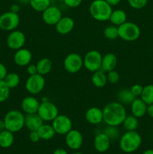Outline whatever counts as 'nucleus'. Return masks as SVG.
Listing matches in <instances>:
<instances>
[{
	"mask_svg": "<svg viewBox=\"0 0 153 154\" xmlns=\"http://www.w3.org/2000/svg\"><path fill=\"white\" fill-rule=\"evenodd\" d=\"M109 20L110 21L112 25L118 26L122 25L127 21V14H126L125 11H123L122 9L112 10Z\"/></svg>",
	"mask_w": 153,
	"mask_h": 154,
	"instance_id": "5701e85b",
	"label": "nucleus"
},
{
	"mask_svg": "<svg viewBox=\"0 0 153 154\" xmlns=\"http://www.w3.org/2000/svg\"><path fill=\"white\" fill-rule=\"evenodd\" d=\"M8 74V70L3 63H0V81L4 80Z\"/></svg>",
	"mask_w": 153,
	"mask_h": 154,
	"instance_id": "79ce46f5",
	"label": "nucleus"
},
{
	"mask_svg": "<svg viewBox=\"0 0 153 154\" xmlns=\"http://www.w3.org/2000/svg\"><path fill=\"white\" fill-rule=\"evenodd\" d=\"M83 66V58L76 53H70L64 60V68L68 73L79 72Z\"/></svg>",
	"mask_w": 153,
	"mask_h": 154,
	"instance_id": "9d476101",
	"label": "nucleus"
},
{
	"mask_svg": "<svg viewBox=\"0 0 153 154\" xmlns=\"http://www.w3.org/2000/svg\"><path fill=\"white\" fill-rule=\"evenodd\" d=\"M142 142V137L136 130L127 131L120 137L119 147L122 151L131 153L140 148Z\"/></svg>",
	"mask_w": 153,
	"mask_h": 154,
	"instance_id": "f03ea898",
	"label": "nucleus"
},
{
	"mask_svg": "<svg viewBox=\"0 0 153 154\" xmlns=\"http://www.w3.org/2000/svg\"><path fill=\"white\" fill-rule=\"evenodd\" d=\"M146 114L149 116L150 117L153 118V104H151V105H148L147 106V111Z\"/></svg>",
	"mask_w": 153,
	"mask_h": 154,
	"instance_id": "37998d69",
	"label": "nucleus"
},
{
	"mask_svg": "<svg viewBox=\"0 0 153 154\" xmlns=\"http://www.w3.org/2000/svg\"><path fill=\"white\" fill-rule=\"evenodd\" d=\"M92 83L94 87L98 88H101L104 87L107 83L106 72L102 71L101 69L93 72V75L92 76Z\"/></svg>",
	"mask_w": 153,
	"mask_h": 154,
	"instance_id": "bb28decb",
	"label": "nucleus"
},
{
	"mask_svg": "<svg viewBox=\"0 0 153 154\" xmlns=\"http://www.w3.org/2000/svg\"><path fill=\"white\" fill-rule=\"evenodd\" d=\"M44 122L37 113L26 114L25 116V126L29 131H37Z\"/></svg>",
	"mask_w": 153,
	"mask_h": 154,
	"instance_id": "412c9836",
	"label": "nucleus"
},
{
	"mask_svg": "<svg viewBox=\"0 0 153 154\" xmlns=\"http://www.w3.org/2000/svg\"><path fill=\"white\" fill-rule=\"evenodd\" d=\"M110 141L111 140L104 132H100L97 134L93 141L94 150L98 153L106 152L110 147Z\"/></svg>",
	"mask_w": 153,
	"mask_h": 154,
	"instance_id": "dca6fc26",
	"label": "nucleus"
},
{
	"mask_svg": "<svg viewBox=\"0 0 153 154\" xmlns=\"http://www.w3.org/2000/svg\"><path fill=\"white\" fill-rule=\"evenodd\" d=\"M64 3L66 6L70 8H74L80 6L82 3V0H64Z\"/></svg>",
	"mask_w": 153,
	"mask_h": 154,
	"instance_id": "58836bf2",
	"label": "nucleus"
},
{
	"mask_svg": "<svg viewBox=\"0 0 153 154\" xmlns=\"http://www.w3.org/2000/svg\"><path fill=\"white\" fill-rule=\"evenodd\" d=\"M52 154H68L67 150H65L63 148H57L53 151Z\"/></svg>",
	"mask_w": 153,
	"mask_h": 154,
	"instance_id": "49530a36",
	"label": "nucleus"
},
{
	"mask_svg": "<svg viewBox=\"0 0 153 154\" xmlns=\"http://www.w3.org/2000/svg\"><path fill=\"white\" fill-rule=\"evenodd\" d=\"M104 1H106L110 5H111L112 7V6H116L119 4L121 0H104Z\"/></svg>",
	"mask_w": 153,
	"mask_h": 154,
	"instance_id": "c03bdc74",
	"label": "nucleus"
},
{
	"mask_svg": "<svg viewBox=\"0 0 153 154\" xmlns=\"http://www.w3.org/2000/svg\"><path fill=\"white\" fill-rule=\"evenodd\" d=\"M45 87V78L43 75L37 73L29 75L25 84V88L28 93L36 95L40 93Z\"/></svg>",
	"mask_w": 153,
	"mask_h": 154,
	"instance_id": "1a4fd4ad",
	"label": "nucleus"
},
{
	"mask_svg": "<svg viewBox=\"0 0 153 154\" xmlns=\"http://www.w3.org/2000/svg\"><path fill=\"white\" fill-rule=\"evenodd\" d=\"M106 78H107V82H109L111 84H116L119 81V74L115 70L110 71L106 72Z\"/></svg>",
	"mask_w": 153,
	"mask_h": 154,
	"instance_id": "e433bc0d",
	"label": "nucleus"
},
{
	"mask_svg": "<svg viewBox=\"0 0 153 154\" xmlns=\"http://www.w3.org/2000/svg\"><path fill=\"white\" fill-rule=\"evenodd\" d=\"M118 60L115 54L112 53L106 54L102 57L101 61V70L104 72H108L110 71L114 70L116 66Z\"/></svg>",
	"mask_w": 153,
	"mask_h": 154,
	"instance_id": "4be33fe9",
	"label": "nucleus"
},
{
	"mask_svg": "<svg viewBox=\"0 0 153 154\" xmlns=\"http://www.w3.org/2000/svg\"><path fill=\"white\" fill-rule=\"evenodd\" d=\"M122 125L127 131H135L139 126L138 118L133 114L127 115Z\"/></svg>",
	"mask_w": 153,
	"mask_h": 154,
	"instance_id": "c85d7f7f",
	"label": "nucleus"
},
{
	"mask_svg": "<svg viewBox=\"0 0 153 154\" xmlns=\"http://www.w3.org/2000/svg\"><path fill=\"white\" fill-rule=\"evenodd\" d=\"M118 37L125 42H131L137 40L140 36V29L133 22H124L118 26Z\"/></svg>",
	"mask_w": 153,
	"mask_h": 154,
	"instance_id": "39448f33",
	"label": "nucleus"
},
{
	"mask_svg": "<svg viewBox=\"0 0 153 154\" xmlns=\"http://www.w3.org/2000/svg\"><path fill=\"white\" fill-rule=\"evenodd\" d=\"M62 17V12L58 7L50 5L42 12L44 22L49 26H55Z\"/></svg>",
	"mask_w": 153,
	"mask_h": 154,
	"instance_id": "4468645a",
	"label": "nucleus"
},
{
	"mask_svg": "<svg viewBox=\"0 0 153 154\" xmlns=\"http://www.w3.org/2000/svg\"><path fill=\"white\" fill-rule=\"evenodd\" d=\"M134 95L131 93L130 89H122L117 93V100L122 105H130L136 99Z\"/></svg>",
	"mask_w": 153,
	"mask_h": 154,
	"instance_id": "a878e982",
	"label": "nucleus"
},
{
	"mask_svg": "<svg viewBox=\"0 0 153 154\" xmlns=\"http://www.w3.org/2000/svg\"><path fill=\"white\" fill-rule=\"evenodd\" d=\"M36 66H37L38 73L44 76L48 75L52 70V62L49 58H42L38 60Z\"/></svg>",
	"mask_w": 153,
	"mask_h": 154,
	"instance_id": "cd10ccee",
	"label": "nucleus"
},
{
	"mask_svg": "<svg viewBox=\"0 0 153 154\" xmlns=\"http://www.w3.org/2000/svg\"><path fill=\"white\" fill-rule=\"evenodd\" d=\"M4 129H5V125H4V120L0 119V132L4 130Z\"/></svg>",
	"mask_w": 153,
	"mask_h": 154,
	"instance_id": "de8ad7c7",
	"label": "nucleus"
},
{
	"mask_svg": "<svg viewBox=\"0 0 153 154\" xmlns=\"http://www.w3.org/2000/svg\"><path fill=\"white\" fill-rule=\"evenodd\" d=\"M103 111V121L106 126H119L127 116L124 105L117 102L106 104Z\"/></svg>",
	"mask_w": 153,
	"mask_h": 154,
	"instance_id": "f257e3e1",
	"label": "nucleus"
},
{
	"mask_svg": "<svg viewBox=\"0 0 153 154\" xmlns=\"http://www.w3.org/2000/svg\"><path fill=\"white\" fill-rule=\"evenodd\" d=\"M37 131L40 139L44 141H49L52 139L56 134L52 125L45 124V123H43Z\"/></svg>",
	"mask_w": 153,
	"mask_h": 154,
	"instance_id": "b1692460",
	"label": "nucleus"
},
{
	"mask_svg": "<svg viewBox=\"0 0 153 154\" xmlns=\"http://www.w3.org/2000/svg\"><path fill=\"white\" fill-rule=\"evenodd\" d=\"M29 5L33 10L38 12H43L51 5L50 0H30Z\"/></svg>",
	"mask_w": 153,
	"mask_h": 154,
	"instance_id": "c756f323",
	"label": "nucleus"
},
{
	"mask_svg": "<svg viewBox=\"0 0 153 154\" xmlns=\"http://www.w3.org/2000/svg\"><path fill=\"white\" fill-rule=\"evenodd\" d=\"M4 121L5 129L15 133L25 126V116L18 110H10L6 113Z\"/></svg>",
	"mask_w": 153,
	"mask_h": 154,
	"instance_id": "20e7f679",
	"label": "nucleus"
},
{
	"mask_svg": "<svg viewBox=\"0 0 153 154\" xmlns=\"http://www.w3.org/2000/svg\"><path fill=\"white\" fill-rule=\"evenodd\" d=\"M26 43V36L20 30L15 29L10 32L7 37V45L10 49L17 51L23 48Z\"/></svg>",
	"mask_w": 153,
	"mask_h": 154,
	"instance_id": "ddd939ff",
	"label": "nucleus"
},
{
	"mask_svg": "<svg viewBox=\"0 0 153 154\" xmlns=\"http://www.w3.org/2000/svg\"><path fill=\"white\" fill-rule=\"evenodd\" d=\"M148 105L142 100L141 98L136 97L130 104V111L132 114L137 118L144 117L146 114Z\"/></svg>",
	"mask_w": 153,
	"mask_h": 154,
	"instance_id": "aec40b11",
	"label": "nucleus"
},
{
	"mask_svg": "<svg viewBox=\"0 0 153 154\" xmlns=\"http://www.w3.org/2000/svg\"><path fill=\"white\" fill-rule=\"evenodd\" d=\"M37 114L44 122H50L58 115V109L52 102L43 101L40 103Z\"/></svg>",
	"mask_w": 153,
	"mask_h": 154,
	"instance_id": "0eeeda50",
	"label": "nucleus"
},
{
	"mask_svg": "<svg viewBox=\"0 0 153 154\" xmlns=\"http://www.w3.org/2000/svg\"><path fill=\"white\" fill-rule=\"evenodd\" d=\"M102 57L100 53L96 50L88 51L83 57V66L92 73L100 70L101 69Z\"/></svg>",
	"mask_w": 153,
	"mask_h": 154,
	"instance_id": "423d86ee",
	"label": "nucleus"
},
{
	"mask_svg": "<svg viewBox=\"0 0 153 154\" xmlns=\"http://www.w3.org/2000/svg\"><path fill=\"white\" fill-rule=\"evenodd\" d=\"M51 125L53 127L56 133L60 135H65L73 128V123L70 118L64 114H58L52 120Z\"/></svg>",
	"mask_w": 153,
	"mask_h": 154,
	"instance_id": "9b49d317",
	"label": "nucleus"
},
{
	"mask_svg": "<svg viewBox=\"0 0 153 154\" xmlns=\"http://www.w3.org/2000/svg\"><path fill=\"white\" fill-rule=\"evenodd\" d=\"M14 141V136L13 132L4 129L0 132V147L7 149L11 147Z\"/></svg>",
	"mask_w": 153,
	"mask_h": 154,
	"instance_id": "393cba45",
	"label": "nucleus"
},
{
	"mask_svg": "<svg viewBox=\"0 0 153 154\" xmlns=\"http://www.w3.org/2000/svg\"><path fill=\"white\" fill-rule=\"evenodd\" d=\"M142 89H143V87L141 84H136L132 86L130 90L131 93L134 95L135 97H139V96L140 97L141 94H142Z\"/></svg>",
	"mask_w": 153,
	"mask_h": 154,
	"instance_id": "4c0bfd02",
	"label": "nucleus"
},
{
	"mask_svg": "<svg viewBox=\"0 0 153 154\" xmlns=\"http://www.w3.org/2000/svg\"><path fill=\"white\" fill-rule=\"evenodd\" d=\"M40 103L34 96H26L21 102V109L26 114H35L38 112Z\"/></svg>",
	"mask_w": 153,
	"mask_h": 154,
	"instance_id": "f3484780",
	"label": "nucleus"
},
{
	"mask_svg": "<svg viewBox=\"0 0 153 154\" xmlns=\"http://www.w3.org/2000/svg\"><path fill=\"white\" fill-rule=\"evenodd\" d=\"M140 98L147 105L153 104V84L143 87Z\"/></svg>",
	"mask_w": 153,
	"mask_h": 154,
	"instance_id": "7c9ffc66",
	"label": "nucleus"
},
{
	"mask_svg": "<svg viewBox=\"0 0 153 154\" xmlns=\"http://www.w3.org/2000/svg\"><path fill=\"white\" fill-rule=\"evenodd\" d=\"M104 35L109 40H115L118 37V26L115 25H110L105 27L104 30Z\"/></svg>",
	"mask_w": 153,
	"mask_h": 154,
	"instance_id": "473e14b6",
	"label": "nucleus"
},
{
	"mask_svg": "<svg viewBox=\"0 0 153 154\" xmlns=\"http://www.w3.org/2000/svg\"><path fill=\"white\" fill-rule=\"evenodd\" d=\"M72 154H83L82 153H80V152H75V153H72Z\"/></svg>",
	"mask_w": 153,
	"mask_h": 154,
	"instance_id": "3c124183",
	"label": "nucleus"
},
{
	"mask_svg": "<svg viewBox=\"0 0 153 154\" xmlns=\"http://www.w3.org/2000/svg\"><path fill=\"white\" fill-rule=\"evenodd\" d=\"M20 19L17 13L7 11L0 15V29L7 32L15 30L19 26Z\"/></svg>",
	"mask_w": 153,
	"mask_h": 154,
	"instance_id": "6e6552de",
	"label": "nucleus"
},
{
	"mask_svg": "<svg viewBox=\"0 0 153 154\" xmlns=\"http://www.w3.org/2000/svg\"><path fill=\"white\" fill-rule=\"evenodd\" d=\"M58 1H61V2H63V1H64V0H58Z\"/></svg>",
	"mask_w": 153,
	"mask_h": 154,
	"instance_id": "603ef678",
	"label": "nucleus"
},
{
	"mask_svg": "<svg viewBox=\"0 0 153 154\" xmlns=\"http://www.w3.org/2000/svg\"><path fill=\"white\" fill-rule=\"evenodd\" d=\"M32 59V54L29 50L26 48H20L15 52L14 55V61L15 64L20 67L27 66L30 64Z\"/></svg>",
	"mask_w": 153,
	"mask_h": 154,
	"instance_id": "2eb2a0df",
	"label": "nucleus"
},
{
	"mask_svg": "<svg viewBox=\"0 0 153 154\" xmlns=\"http://www.w3.org/2000/svg\"><path fill=\"white\" fill-rule=\"evenodd\" d=\"M27 73L29 75H35L38 73V69H37V66L36 64H28L27 66Z\"/></svg>",
	"mask_w": 153,
	"mask_h": 154,
	"instance_id": "a19ab883",
	"label": "nucleus"
},
{
	"mask_svg": "<svg viewBox=\"0 0 153 154\" xmlns=\"http://www.w3.org/2000/svg\"><path fill=\"white\" fill-rule=\"evenodd\" d=\"M28 137H29V140L32 143H37L40 140L38 131H30Z\"/></svg>",
	"mask_w": 153,
	"mask_h": 154,
	"instance_id": "ea45409f",
	"label": "nucleus"
},
{
	"mask_svg": "<svg viewBox=\"0 0 153 154\" xmlns=\"http://www.w3.org/2000/svg\"><path fill=\"white\" fill-rule=\"evenodd\" d=\"M64 141L69 149L72 150H78L82 146L83 137L79 130L72 129L65 135Z\"/></svg>",
	"mask_w": 153,
	"mask_h": 154,
	"instance_id": "f8f14e48",
	"label": "nucleus"
},
{
	"mask_svg": "<svg viewBox=\"0 0 153 154\" xmlns=\"http://www.w3.org/2000/svg\"><path fill=\"white\" fill-rule=\"evenodd\" d=\"M142 154H153V150L152 149H147Z\"/></svg>",
	"mask_w": 153,
	"mask_h": 154,
	"instance_id": "09e8293b",
	"label": "nucleus"
},
{
	"mask_svg": "<svg viewBox=\"0 0 153 154\" xmlns=\"http://www.w3.org/2000/svg\"><path fill=\"white\" fill-rule=\"evenodd\" d=\"M129 5L134 9H142L146 6L148 0H128Z\"/></svg>",
	"mask_w": 153,
	"mask_h": 154,
	"instance_id": "c9c22d12",
	"label": "nucleus"
},
{
	"mask_svg": "<svg viewBox=\"0 0 153 154\" xmlns=\"http://www.w3.org/2000/svg\"><path fill=\"white\" fill-rule=\"evenodd\" d=\"M85 118L90 124H99L103 122V111L98 107H91L86 111Z\"/></svg>",
	"mask_w": 153,
	"mask_h": 154,
	"instance_id": "6ab92c4d",
	"label": "nucleus"
},
{
	"mask_svg": "<svg viewBox=\"0 0 153 154\" xmlns=\"http://www.w3.org/2000/svg\"><path fill=\"white\" fill-rule=\"evenodd\" d=\"M10 89L6 85L3 80L0 81V103L7 100L10 96Z\"/></svg>",
	"mask_w": 153,
	"mask_h": 154,
	"instance_id": "72a5a7b5",
	"label": "nucleus"
},
{
	"mask_svg": "<svg viewBox=\"0 0 153 154\" xmlns=\"http://www.w3.org/2000/svg\"><path fill=\"white\" fill-rule=\"evenodd\" d=\"M88 10L93 19L102 22L109 20L112 11V6L104 0H93L90 4Z\"/></svg>",
	"mask_w": 153,
	"mask_h": 154,
	"instance_id": "7ed1b4c3",
	"label": "nucleus"
},
{
	"mask_svg": "<svg viewBox=\"0 0 153 154\" xmlns=\"http://www.w3.org/2000/svg\"><path fill=\"white\" fill-rule=\"evenodd\" d=\"M6 85L10 89H14L17 87L20 83V78L18 74L11 72V73H8L4 79L3 80Z\"/></svg>",
	"mask_w": 153,
	"mask_h": 154,
	"instance_id": "2f4dec72",
	"label": "nucleus"
},
{
	"mask_svg": "<svg viewBox=\"0 0 153 154\" xmlns=\"http://www.w3.org/2000/svg\"><path fill=\"white\" fill-rule=\"evenodd\" d=\"M10 11L12 12H14V13H17L20 11V6L16 4H14L10 6Z\"/></svg>",
	"mask_w": 153,
	"mask_h": 154,
	"instance_id": "a18cd8bd",
	"label": "nucleus"
},
{
	"mask_svg": "<svg viewBox=\"0 0 153 154\" xmlns=\"http://www.w3.org/2000/svg\"><path fill=\"white\" fill-rule=\"evenodd\" d=\"M110 140H116L119 137L120 132L117 126H106V127L104 129V132Z\"/></svg>",
	"mask_w": 153,
	"mask_h": 154,
	"instance_id": "f704fd0d",
	"label": "nucleus"
},
{
	"mask_svg": "<svg viewBox=\"0 0 153 154\" xmlns=\"http://www.w3.org/2000/svg\"><path fill=\"white\" fill-rule=\"evenodd\" d=\"M29 1L30 0H19L20 2L22 5H27L29 4Z\"/></svg>",
	"mask_w": 153,
	"mask_h": 154,
	"instance_id": "8fccbe9b",
	"label": "nucleus"
},
{
	"mask_svg": "<svg viewBox=\"0 0 153 154\" xmlns=\"http://www.w3.org/2000/svg\"><path fill=\"white\" fill-rule=\"evenodd\" d=\"M75 23L70 17H62L55 25L56 31L60 35H68L74 29Z\"/></svg>",
	"mask_w": 153,
	"mask_h": 154,
	"instance_id": "a211bd4d",
	"label": "nucleus"
}]
</instances>
